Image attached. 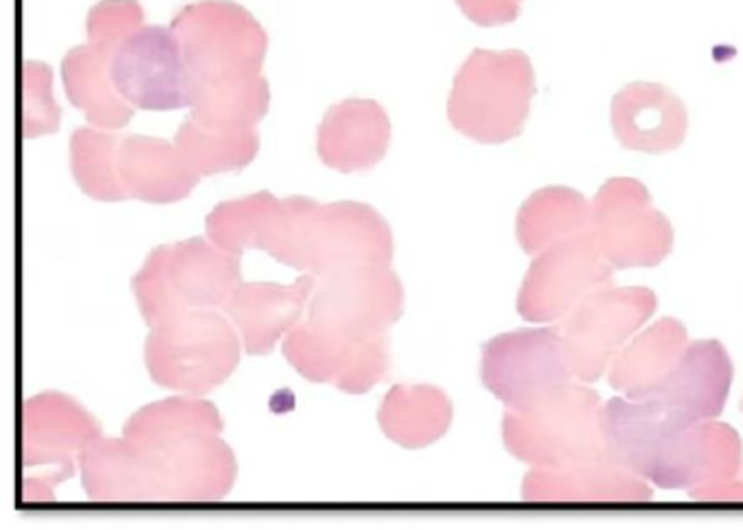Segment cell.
I'll use <instances>...</instances> for the list:
<instances>
[{
	"label": "cell",
	"instance_id": "31",
	"mask_svg": "<svg viewBox=\"0 0 743 530\" xmlns=\"http://www.w3.org/2000/svg\"><path fill=\"white\" fill-rule=\"evenodd\" d=\"M120 137L108 131L81 127L71 140V166L79 188L99 201L127 199L118 179Z\"/></svg>",
	"mask_w": 743,
	"mask_h": 530
},
{
	"label": "cell",
	"instance_id": "13",
	"mask_svg": "<svg viewBox=\"0 0 743 530\" xmlns=\"http://www.w3.org/2000/svg\"><path fill=\"white\" fill-rule=\"evenodd\" d=\"M111 81L131 108H190L183 49L173 26H140L111 52Z\"/></svg>",
	"mask_w": 743,
	"mask_h": 530
},
{
	"label": "cell",
	"instance_id": "21",
	"mask_svg": "<svg viewBox=\"0 0 743 530\" xmlns=\"http://www.w3.org/2000/svg\"><path fill=\"white\" fill-rule=\"evenodd\" d=\"M528 502H645L652 489L644 476L624 468L615 459L532 468L523 478Z\"/></svg>",
	"mask_w": 743,
	"mask_h": 530
},
{
	"label": "cell",
	"instance_id": "3",
	"mask_svg": "<svg viewBox=\"0 0 743 530\" xmlns=\"http://www.w3.org/2000/svg\"><path fill=\"white\" fill-rule=\"evenodd\" d=\"M602 400L587 383H571L536 404L503 415V445L532 468H562L610 459Z\"/></svg>",
	"mask_w": 743,
	"mask_h": 530
},
{
	"label": "cell",
	"instance_id": "10",
	"mask_svg": "<svg viewBox=\"0 0 743 530\" xmlns=\"http://www.w3.org/2000/svg\"><path fill=\"white\" fill-rule=\"evenodd\" d=\"M591 234L613 269L656 267L672 253L673 227L639 179L613 177L591 201Z\"/></svg>",
	"mask_w": 743,
	"mask_h": 530
},
{
	"label": "cell",
	"instance_id": "20",
	"mask_svg": "<svg viewBox=\"0 0 743 530\" xmlns=\"http://www.w3.org/2000/svg\"><path fill=\"white\" fill-rule=\"evenodd\" d=\"M610 125L615 137L630 151L667 153L684 142L687 108L661 83H628L613 97Z\"/></svg>",
	"mask_w": 743,
	"mask_h": 530
},
{
	"label": "cell",
	"instance_id": "12",
	"mask_svg": "<svg viewBox=\"0 0 743 530\" xmlns=\"http://www.w3.org/2000/svg\"><path fill=\"white\" fill-rule=\"evenodd\" d=\"M613 273L591 232L562 241L530 264L517 297L519 315L532 323L565 319L585 297L610 286Z\"/></svg>",
	"mask_w": 743,
	"mask_h": 530
},
{
	"label": "cell",
	"instance_id": "7",
	"mask_svg": "<svg viewBox=\"0 0 743 530\" xmlns=\"http://www.w3.org/2000/svg\"><path fill=\"white\" fill-rule=\"evenodd\" d=\"M392 232L371 205L358 201L316 203L306 197L290 267L316 278L364 267L390 264Z\"/></svg>",
	"mask_w": 743,
	"mask_h": 530
},
{
	"label": "cell",
	"instance_id": "27",
	"mask_svg": "<svg viewBox=\"0 0 743 530\" xmlns=\"http://www.w3.org/2000/svg\"><path fill=\"white\" fill-rule=\"evenodd\" d=\"M585 232H591V203L567 185L536 190L519 208L517 241L530 256Z\"/></svg>",
	"mask_w": 743,
	"mask_h": 530
},
{
	"label": "cell",
	"instance_id": "16",
	"mask_svg": "<svg viewBox=\"0 0 743 530\" xmlns=\"http://www.w3.org/2000/svg\"><path fill=\"white\" fill-rule=\"evenodd\" d=\"M79 468L89 500H171L162 450L140 439H99L79 454Z\"/></svg>",
	"mask_w": 743,
	"mask_h": 530
},
{
	"label": "cell",
	"instance_id": "35",
	"mask_svg": "<svg viewBox=\"0 0 743 530\" xmlns=\"http://www.w3.org/2000/svg\"><path fill=\"white\" fill-rule=\"evenodd\" d=\"M693 500L704 502H743V469L730 480L719 482V485L704 487V489L689 491Z\"/></svg>",
	"mask_w": 743,
	"mask_h": 530
},
{
	"label": "cell",
	"instance_id": "17",
	"mask_svg": "<svg viewBox=\"0 0 743 530\" xmlns=\"http://www.w3.org/2000/svg\"><path fill=\"white\" fill-rule=\"evenodd\" d=\"M304 201L306 197L275 199L270 193L222 201L205 219V232L222 251L242 256L247 249H262L288 267Z\"/></svg>",
	"mask_w": 743,
	"mask_h": 530
},
{
	"label": "cell",
	"instance_id": "32",
	"mask_svg": "<svg viewBox=\"0 0 743 530\" xmlns=\"http://www.w3.org/2000/svg\"><path fill=\"white\" fill-rule=\"evenodd\" d=\"M52 74L46 63H24V137L55 134L61 111L51 92Z\"/></svg>",
	"mask_w": 743,
	"mask_h": 530
},
{
	"label": "cell",
	"instance_id": "18",
	"mask_svg": "<svg viewBox=\"0 0 743 530\" xmlns=\"http://www.w3.org/2000/svg\"><path fill=\"white\" fill-rule=\"evenodd\" d=\"M316 275L306 273L295 284L240 282L222 312L233 323L249 356H262L275 349L281 334L299 326L310 304Z\"/></svg>",
	"mask_w": 743,
	"mask_h": 530
},
{
	"label": "cell",
	"instance_id": "4",
	"mask_svg": "<svg viewBox=\"0 0 743 530\" xmlns=\"http://www.w3.org/2000/svg\"><path fill=\"white\" fill-rule=\"evenodd\" d=\"M534 90V68L525 52L475 49L454 79L449 123L482 145L514 140L530 116Z\"/></svg>",
	"mask_w": 743,
	"mask_h": 530
},
{
	"label": "cell",
	"instance_id": "8",
	"mask_svg": "<svg viewBox=\"0 0 743 530\" xmlns=\"http://www.w3.org/2000/svg\"><path fill=\"white\" fill-rule=\"evenodd\" d=\"M656 293L641 286H604L573 308L559 330L578 383H596L613 358L656 312Z\"/></svg>",
	"mask_w": 743,
	"mask_h": 530
},
{
	"label": "cell",
	"instance_id": "19",
	"mask_svg": "<svg viewBox=\"0 0 743 530\" xmlns=\"http://www.w3.org/2000/svg\"><path fill=\"white\" fill-rule=\"evenodd\" d=\"M23 426V463L57 465L74 474V454H81L89 443L100 439V426L72 397L42 393L26 400Z\"/></svg>",
	"mask_w": 743,
	"mask_h": 530
},
{
	"label": "cell",
	"instance_id": "11",
	"mask_svg": "<svg viewBox=\"0 0 743 530\" xmlns=\"http://www.w3.org/2000/svg\"><path fill=\"white\" fill-rule=\"evenodd\" d=\"M482 383L513 411L576 383L559 327L508 332L488 341L482 352Z\"/></svg>",
	"mask_w": 743,
	"mask_h": 530
},
{
	"label": "cell",
	"instance_id": "15",
	"mask_svg": "<svg viewBox=\"0 0 743 530\" xmlns=\"http://www.w3.org/2000/svg\"><path fill=\"white\" fill-rule=\"evenodd\" d=\"M284 356L316 384H336L344 393H366L389 369V338L352 341L304 321L286 336Z\"/></svg>",
	"mask_w": 743,
	"mask_h": 530
},
{
	"label": "cell",
	"instance_id": "22",
	"mask_svg": "<svg viewBox=\"0 0 743 530\" xmlns=\"http://www.w3.org/2000/svg\"><path fill=\"white\" fill-rule=\"evenodd\" d=\"M390 120L371 99L332 105L318 127V157L334 171L358 173L375 166L389 151Z\"/></svg>",
	"mask_w": 743,
	"mask_h": 530
},
{
	"label": "cell",
	"instance_id": "2",
	"mask_svg": "<svg viewBox=\"0 0 743 530\" xmlns=\"http://www.w3.org/2000/svg\"><path fill=\"white\" fill-rule=\"evenodd\" d=\"M602 428L610 459L661 489H704L743 469L741 439L729 423L672 428L644 402L615 397L604 404Z\"/></svg>",
	"mask_w": 743,
	"mask_h": 530
},
{
	"label": "cell",
	"instance_id": "23",
	"mask_svg": "<svg viewBox=\"0 0 743 530\" xmlns=\"http://www.w3.org/2000/svg\"><path fill=\"white\" fill-rule=\"evenodd\" d=\"M116 166L125 197L146 203L182 201L201 179L177 147L146 136L120 137Z\"/></svg>",
	"mask_w": 743,
	"mask_h": 530
},
{
	"label": "cell",
	"instance_id": "34",
	"mask_svg": "<svg viewBox=\"0 0 743 530\" xmlns=\"http://www.w3.org/2000/svg\"><path fill=\"white\" fill-rule=\"evenodd\" d=\"M471 23L480 26H500L514 23L522 14L523 0H456Z\"/></svg>",
	"mask_w": 743,
	"mask_h": 530
},
{
	"label": "cell",
	"instance_id": "29",
	"mask_svg": "<svg viewBox=\"0 0 743 530\" xmlns=\"http://www.w3.org/2000/svg\"><path fill=\"white\" fill-rule=\"evenodd\" d=\"M122 432L140 441L166 445L196 437H216L222 432V421L210 402L171 397L137 411Z\"/></svg>",
	"mask_w": 743,
	"mask_h": 530
},
{
	"label": "cell",
	"instance_id": "6",
	"mask_svg": "<svg viewBox=\"0 0 743 530\" xmlns=\"http://www.w3.org/2000/svg\"><path fill=\"white\" fill-rule=\"evenodd\" d=\"M145 360L155 384L205 395L238 367L240 336L222 310H183L151 327Z\"/></svg>",
	"mask_w": 743,
	"mask_h": 530
},
{
	"label": "cell",
	"instance_id": "30",
	"mask_svg": "<svg viewBox=\"0 0 743 530\" xmlns=\"http://www.w3.org/2000/svg\"><path fill=\"white\" fill-rule=\"evenodd\" d=\"M174 147L203 177V175L242 171L258 156L259 136L258 129L216 131L196 123L193 116H185L174 137Z\"/></svg>",
	"mask_w": 743,
	"mask_h": 530
},
{
	"label": "cell",
	"instance_id": "36",
	"mask_svg": "<svg viewBox=\"0 0 743 530\" xmlns=\"http://www.w3.org/2000/svg\"><path fill=\"white\" fill-rule=\"evenodd\" d=\"M741 411H743V402H741Z\"/></svg>",
	"mask_w": 743,
	"mask_h": 530
},
{
	"label": "cell",
	"instance_id": "28",
	"mask_svg": "<svg viewBox=\"0 0 743 530\" xmlns=\"http://www.w3.org/2000/svg\"><path fill=\"white\" fill-rule=\"evenodd\" d=\"M451 402L434 386H401L386 395L380 426L403 448H423L438 441L451 423Z\"/></svg>",
	"mask_w": 743,
	"mask_h": 530
},
{
	"label": "cell",
	"instance_id": "14",
	"mask_svg": "<svg viewBox=\"0 0 743 530\" xmlns=\"http://www.w3.org/2000/svg\"><path fill=\"white\" fill-rule=\"evenodd\" d=\"M732 360L719 341H695L665 380L633 400L673 428L718 420L729 400Z\"/></svg>",
	"mask_w": 743,
	"mask_h": 530
},
{
	"label": "cell",
	"instance_id": "25",
	"mask_svg": "<svg viewBox=\"0 0 743 530\" xmlns=\"http://www.w3.org/2000/svg\"><path fill=\"white\" fill-rule=\"evenodd\" d=\"M691 345L687 327L678 319L665 317L641 334L613 358L608 383L624 397H639L665 380Z\"/></svg>",
	"mask_w": 743,
	"mask_h": 530
},
{
	"label": "cell",
	"instance_id": "9",
	"mask_svg": "<svg viewBox=\"0 0 743 530\" xmlns=\"http://www.w3.org/2000/svg\"><path fill=\"white\" fill-rule=\"evenodd\" d=\"M403 312V289L389 264H364L316 278L307 319L352 341L386 336Z\"/></svg>",
	"mask_w": 743,
	"mask_h": 530
},
{
	"label": "cell",
	"instance_id": "24",
	"mask_svg": "<svg viewBox=\"0 0 743 530\" xmlns=\"http://www.w3.org/2000/svg\"><path fill=\"white\" fill-rule=\"evenodd\" d=\"M111 52L114 46L89 42L72 49L61 62L68 99L86 114L88 123L100 129H120L134 118L136 111L111 81Z\"/></svg>",
	"mask_w": 743,
	"mask_h": 530
},
{
	"label": "cell",
	"instance_id": "26",
	"mask_svg": "<svg viewBox=\"0 0 743 530\" xmlns=\"http://www.w3.org/2000/svg\"><path fill=\"white\" fill-rule=\"evenodd\" d=\"M157 448L168 469L171 500H221L230 494L236 478V459L219 434Z\"/></svg>",
	"mask_w": 743,
	"mask_h": 530
},
{
	"label": "cell",
	"instance_id": "33",
	"mask_svg": "<svg viewBox=\"0 0 743 530\" xmlns=\"http://www.w3.org/2000/svg\"><path fill=\"white\" fill-rule=\"evenodd\" d=\"M145 12L136 0H103L88 14L89 42L118 46L142 26Z\"/></svg>",
	"mask_w": 743,
	"mask_h": 530
},
{
	"label": "cell",
	"instance_id": "5",
	"mask_svg": "<svg viewBox=\"0 0 743 530\" xmlns=\"http://www.w3.org/2000/svg\"><path fill=\"white\" fill-rule=\"evenodd\" d=\"M240 282V256L205 238H190L153 249L131 289L146 326L153 327L183 310H222Z\"/></svg>",
	"mask_w": 743,
	"mask_h": 530
},
{
	"label": "cell",
	"instance_id": "1",
	"mask_svg": "<svg viewBox=\"0 0 743 530\" xmlns=\"http://www.w3.org/2000/svg\"><path fill=\"white\" fill-rule=\"evenodd\" d=\"M171 26L188 71V116L216 131L256 129L270 103L262 24L230 0H201L185 5Z\"/></svg>",
	"mask_w": 743,
	"mask_h": 530
}]
</instances>
